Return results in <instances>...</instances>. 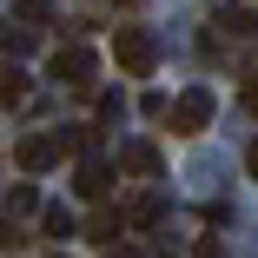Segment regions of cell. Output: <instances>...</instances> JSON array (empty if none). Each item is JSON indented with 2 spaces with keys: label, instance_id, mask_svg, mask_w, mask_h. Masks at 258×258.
<instances>
[{
  "label": "cell",
  "instance_id": "cell-1",
  "mask_svg": "<svg viewBox=\"0 0 258 258\" xmlns=\"http://www.w3.org/2000/svg\"><path fill=\"white\" fill-rule=\"evenodd\" d=\"M73 146H80V133H27L14 146V159H20V172H46V166H60Z\"/></svg>",
  "mask_w": 258,
  "mask_h": 258
},
{
  "label": "cell",
  "instance_id": "cell-2",
  "mask_svg": "<svg viewBox=\"0 0 258 258\" xmlns=\"http://www.w3.org/2000/svg\"><path fill=\"white\" fill-rule=\"evenodd\" d=\"M113 60H119L133 80H146L152 67H159V40H152L146 27H119V33H113Z\"/></svg>",
  "mask_w": 258,
  "mask_h": 258
},
{
  "label": "cell",
  "instance_id": "cell-3",
  "mask_svg": "<svg viewBox=\"0 0 258 258\" xmlns=\"http://www.w3.org/2000/svg\"><path fill=\"white\" fill-rule=\"evenodd\" d=\"M205 126H212V93H205V86L179 93L172 99V133H205Z\"/></svg>",
  "mask_w": 258,
  "mask_h": 258
},
{
  "label": "cell",
  "instance_id": "cell-4",
  "mask_svg": "<svg viewBox=\"0 0 258 258\" xmlns=\"http://www.w3.org/2000/svg\"><path fill=\"white\" fill-rule=\"evenodd\" d=\"M46 73H53L60 86H93V53L86 46H60V53L46 60Z\"/></svg>",
  "mask_w": 258,
  "mask_h": 258
},
{
  "label": "cell",
  "instance_id": "cell-5",
  "mask_svg": "<svg viewBox=\"0 0 258 258\" xmlns=\"http://www.w3.org/2000/svg\"><path fill=\"white\" fill-rule=\"evenodd\" d=\"M119 172H133V179H159V146L133 139V146L119 152Z\"/></svg>",
  "mask_w": 258,
  "mask_h": 258
},
{
  "label": "cell",
  "instance_id": "cell-6",
  "mask_svg": "<svg viewBox=\"0 0 258 258\" xmlns=\"http://www.w3.org/2000/svg\"><path fill=\"white\" fill-rule=\"evenodd\" d=\"M212 20H219L225 33H238V40H251V33H258V14H251V7H238V0H219Z\"/></svg>",
  "mask_w": 258,
  "mask_h": 258
},
{
  "label": "cell",
  "instance_id": "cell-7",
  "mask_svg": "<svg viewBox=\"0 0 258 258\" xmlns=\"http://www.w3.org/2000/svg\"><path fill=\"white\" fill-rule=\"evenodd\" d=\"M106 185H113V166L106 159H80V192L86 199H106Z\"/></svg>",
  "mask_w": 258,
  "mask_h": 258
},
{
  "label": "cell",
  "instance_id": "cell-8",
  "mask_svg": "<svg viewBox=\"0 0 258 258\" xmlns=\"http://www.w3.org/2000/svg\"><path fill=\"white\" fill-rule=\"evenodd\" d=\"M159 212H166V199H159V192H139V199L126 205V219H133V225H159Z\"/></svg>",
  "mask_w": 258,
  "mask_h": 258
},
{
  "label": "cell",
  "instance_id": "cell-9",
  "mask_svg": "<svg viewBox=\"0 0 258 258\" xmlns=\"http://www.w3.org/2000/svg\"><path fill=\"white\" fill-rule=\"evenodd\" d=\"M119 225H126V219H119V212H113V205H99V212H93V219H86V232H93V238H99V245H113V238H119Z\"/></svg>",
  "mask_w": 258,
  "mask_h": 258
},
{
  "label": "cell",
  "instance_id": "cell-10",
  "mask_svg": "<svg viewBox=\"0 0 258 258\" xmlns=\"http://www.w3.org/2000/svg\"><path fill=\"white\" fill-rule=\"evenodd\" d=\"M20 93H27V73H20V67H7V60H0V106H14Z\"/></svg>",
  "mask_w": 258,
  "mask_h": 258
},
{
  "label": "cell",
  "instance_id": "cell-11",
  "mask_svg": "<svg viewBox=\"0 0 258 258\" xmlns=\"http://www.w3.org/2000/svg\"><path fill=\"white\" fill-rule=\"evenodd\" d=\"M46 232H53V238L73 232V212H67V205H46Z\"/></svg>",
  "mask_w": 258,
  "mask_h": 258
},
{
  "label": "cell",
  "instance_id": "cell-12",
  "mask_svg": "<svg viewBox=\"0 0 258 258\" xmlns=\"http://www.w3.org/2000/svg\"><path fill=\"white\" fill-rule=\"evenodd\" d=\"M0 46H7V53L20 60V53H27V46H33V33H27V27H7V33H0Z\"/></svg>",
  "mask_w": 258,
  "mask_h": 258
},
{
  "label": "cell",
  "instance_id": "cell-13",
  "mask_svg": "<svg viewBox=\"0 0 258 258\" xmlns=\"http://www.w3.org/2000/svg\"><path fill=\"white\" fill-rule=\"evenodd\" d=\"M53 14V0H20V20H46Z\"/></svg>",
  "mask_w": 258,
  "mask_h": 258
},
{
  "label": "cell",
  "instance_id": "cell-14",
  "mask_svg": "<svg viewBox=\"0 0 258 258\" xmlns=\"http://www.w3.org/2000/svg\"><path fill=\"white\" fill-rule=\"evenodd\" d=\"M192 258H225V245H219V238H199V245H192Z\"/></svg>",
  "mask_w": 258,
  "mask_h": 258
},
{
  "label": "cell",
  "instance_id": "cell-15",
  "mask_svg": "<svg viewBox=\"0 0 258 258\" xmlns=\"http://www.w3.org/2000/svg\"><path fill=\"white\" fill-rule=\"evenodd\" d=\"M245 166H251V172H258V139H251V152H245Z\"/></svg>",
  "mask_w": 258,
  "mask_h": 258
},
{
  "label": "cell",
  "instance_id": "cell-16",
  "mask_svg": "<svg viewBox=\"0 0 258 258\" xmlns=\"http://www.w3.org/2000/svg\"><path fill=\"white\" fill-rule=\"evenodd\" d=\"M245 106H251V113H258V86H251V93H245Z\"/></svg>",
  "mask_w": 258,
  "mask_h": 258
},
{
  "label": "cell",
  "instance_id": "cell-17",
  "mask_svg": "<svg viewBox=\"0 0 258 258\" xmlns=\"http://www.w3.org/2000/svg\"><path fill=\"white\" fill-rule=\"evenodd\" d=\"M106 258H139V251H106Z\"/></svg>",
  "mask_w": 258,
  "mask_h": 258
},
{
  "label": "cell",
  "instance_id": "cell-18",
  "mask_svg": "<svg viewBox=\"0 0 258 258\" xmlns=\"http://www.w3.org/2000/svg\"><path fill=\"white\" fill-rule=\"evenodd\" d=\"M53 258H67V251H53Z\"/></svg>",
  "mask_w": 258,
  "mask_h": 258
}]
</instances>
